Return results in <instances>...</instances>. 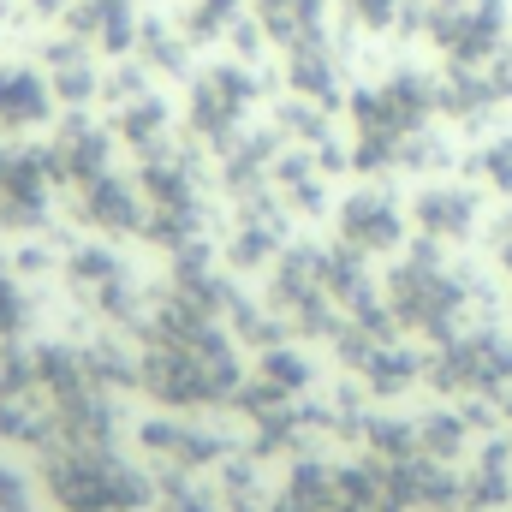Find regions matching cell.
I'll return each instance as SVG.
<instances>
[{"instance_id":"3957f363","label":"cell","mask_w":512,"mask_h":512,"mask_svg":"<svg viewBox=\"0 0 512 512\" xmlns=\"http://www.w3.org/2000/svg\"><path fill=\"white\" fill-rule=\"evenodd\" d=\"M114 167V131L96 126V120H66L60 137H54V149H48V173L54 179H66V185H90L96 173H108Z\"/></svg>"},{"instance_id":"7c38bea8","label":"cell","mask_w":512,"mask_h":512,"mask_svg":"<svg viewBox=\"0 0 512 512\" xmlns=\"http://www.w3.org/2000/svg\"><path fill=\"white\" fill-rule=\"evenodd\" d=\"M18 322H24V298H18V286L0 274V334H12Z\"/></svg>"},{"instance_id":"30bf717a","label":"cell","mask_w":512,"mask_h":512,"mask_svg":"<svg viewBox=\"0 0 512 512\" xmlns=\"http://www.w3.org/2000/svg\"><path fill=\"white\" fill-rule=\"evenodd\" d=\"M167 126H173V108L161 96H126L120 102V137L137 143L143 155H155V143L167 137Z\"/></svg>"},{"instance_id":"52a82bcc","label":"cell","mask_w":512,"mask_h":512,"mask_svg":"<svg viewBox=\"0 0 512 512\" xmlns=\"http://www.w3.org/2000/svg\"><path fill=\"white\" fill-rule=\"evenodd\" d=\"M411 215H417V227L429 239H465L477 227V191H465V185H429V191H417Z\"/></svg>"},{"instance_id":"9c48e42d","label":"cell","mask_w":512,"mask_h":512,"mask_svg":"<svg viewBox=\"0 0 512 512\" xmlns=\"http://www.w3.org/2000/svg\"><path fill=\"white\" fill-rule=\"evenodd\" d=\"M251 18V0H191L173 24L185 30L191 48H215V42H233V30Z\"/></svg>"},{"instance_id":"5bb4252c","label":"cell","mask_w":512,"mask_h":512,"mask_svg":"<svg viewBox=\"0 0 512 512\" xmlns=\"http://www.w3.org/2000/svg\"><path fill=\"white\" fill-rule=\"evenodd\" d=\"M72 6H78V0H24V12H30V18H66Z\"/></svg>"},{"instance_id":"8fae6325","label":"cell","mask_w":512,"mask_h":512,"mask_svg":"<svg viewBox=\"0 0 512 512\" xmlns=\"http://www.w3.org/2000/svg\"><path fill=\"white\" fill-rule=\"evenodd\" d=\"M477 173L501 191V197H512V131H501V137H489L483 149H477Z\"/></svg>"},{"instance_id":"277c9868","label":"cell","mask_w":512,"mask_h":512,"mask_svg":"<svg viewBox=\"0 0 512 512\" xmlns=\"http://www.w3.org/2000/svg\"><path fill=\"white\" fill-rule=\"evenodd\" d=\"M54 84L42 66L24 60H0V131H36L54 120Z\"/></svg>"},{"instance_id":"ba28073f","label":"cell","mask_w":512,"mask_h":512,"mask_svg":"<svg viewBox=\"0 0 512 512\" xmlns=\"http://www.w3.org/2000/svg\"><path fill=\"white\" fill-rule=\"evenodd\" d=\"M441 376L447 382H471V387H501L512 376V346L495 340V334H471V340H459L447 352Z\"/></svg>"},{"instance_id":"4fadbf2b","label":"cell","mask_w":512,"mask_h":512,"mask_svg":"<svg viewBox=\"0 0 512 512\" xmlns=\"http://www.w3.org/2000/svg\"><path fill=\"white\" fill-rule=\"evenodd\" d=\"M489 84H495L501 108H512V48H501V54L489 60Z\"/></svg>"},{"instance_id":"8992f818","label":"cell","mask_w":512,"mask_h":512,"mask_svg":"<svg viewBox=\"0 0 512 512\" xmlns=\"http://www.w3.org/2000/svg\"><path fill=\"white\" fill-rule=\"evenodd\" d=\"M102 54L90 48V42H78L72 30L42 54V72H48V84H54V96L66 102V108H90V96L102 90V66H96Z\"/></svg>"},{"instance_id":"5b68a950","label":"cell","mask_w":512,"mask_h":512,"mask_svg":"<svg viewBox=\"0 0 512 512\" xmlns=\"http://www.w3.org/2000/svg\"><path fill=\"white\" fill-rule=\"evenodd\" d=\"M340 233L352 251H393L399 233H405V215L387 191H352L340 203Z\"/></svg>"},{"instance_id":"7a4b0ae2","label":"cell","mask_w":512,"mask_h":512,"mask_svg":"<svg viewBox=\"0 0 512 512\" xmlns=\"http://www.w3.org/2000/svg\"><path fill=\"white\" fill-rule=\"evenodd\" d=\"M256 96H262V84H256L251 60L227 54V60H215V66H203L191 78V90H185V126L203 143H233L239 126L251 120Z\"/></svg>"},{"instance_id":"9a60e30c","label":"cell","mask_w":512,"mask_h":512,"mask_svg":"<svg viewBox=\"0 0 512 512\" xmlns=\"http://www.w3.org/2000/svg\"><path fill=\"white\" fill-rule=\"evenodd\" d=\"M501 256H507V268H512V239H507V251H501Z\"/></svg>"},{"instance_id":"6da1fadb","label":"cell","mask_w":512,"mask_h":512,"mask_svg":"<svg viewBox=\"0 0 512 512\" xmlns=\"http://www.w3.org/2000/svg\"><path fill=\"white\" fill-rule=\"evenodd\" d=\"M429 114H435V78L399 66L376 84L352 90L346 102V120H352V161L358 167H399L405 143L417 131H429Z\"/></svg>"}]
</instances>
